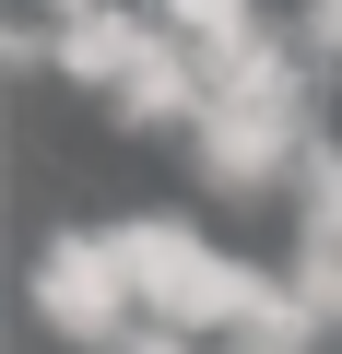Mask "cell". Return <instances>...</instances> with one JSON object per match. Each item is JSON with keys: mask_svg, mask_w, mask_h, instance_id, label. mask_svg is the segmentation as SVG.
Returning <instances> with one entry per match:
<instances>
[{"mask_svg": "<svg viewBox=\"0 0 342 354\" xmlns=\"http://www.w3.org/2000/svg\"><path fill=\"white\" fill-rule=\"evenodd\" d=\"M118 260H130V295L178 330V342H201V330H248L260 319V295H272V272H248V260H225L213 236H189L178 213H130L118 225Z\"/></svg>", "mask_w": 342, "mask_h": 354, "instance_id": "6da1fadb", "label": "cell"}, {"mask_svg": "<svg viewBox=\"0 0 342 354\" xmlns=\"http://www.w3.org/2000/svg\"><path fill=\"white\" fill-rule=\"evenodd\" d=\"M36 307H48V330L59 342H118L130 330V260H118V236H95V225H71V236H48V260H36Z\"/></svg>", "mask_w": 342, "mask_h": 354, "instance_id": "7a4b0ae2", "label": "cell"}, {"mask_svg": "<svg viewBox=\"0 0 342 354\" xmlns=\"http://www.w3.org/2000/svg\"><path fill=\"white\" fill-rule=\"evenodd\" d=\"M295 142H307V106H201L189 165L213 177V189H260V177H283Z\"/></svg>", "mask_w": 342, "mask_h": 354, "instance_id": "3957f363", "label": "cell"}, {"mask_svg": "<svg viewBox=\"0 0 342 354\" xmlns=\"http://www.w3.org/2000/svg\"><path fill=\"white\" fill-rule=\"evenodd\" d=\"M201 95H213V83H201V59H189L178 36H153V48H142V71L118 83V130H178V118L201 130Z\"/></svg>", "mask_w": 342, "mask_h": 354, "instance_id": "277c9868", "label": "cell"}, {"mask_svg": "<svg viewBox=\"0 0 342 354\" xmlns=\"http://www.w3.org/2000/svg\"><path fill=\"white\" fill-rule=\"evenodd\" d=\"M153 36H165V24H142V12H106V0H95V12H71V24H59V71L118 95V83L142 71V48H153Z\"/></svg>", "mask_w": 342, "mask_h": 354, "instance_id": "5b68a950", "label": "cell"}, {"mask_svg": "<svg viewBox=\"0 0 342 354\" xmlns=\"http://www.w3.org/2000/svg\"><path fill=\"white\" fill-rule=\"evenodd\" d=\"M153 24L178 36L189 59H236V48L260 36V0H153Z\"/></svg>", "mask_w": 342, "mask_h": 354, "instance_id": "8992f818", "label": "cell"}, {"mask_svg": "<svg viewBox=\"0 0 342 354\" xmlns=\"http://www.w3.org/2000/svg\"><path fill=\"white\" fill-rule=\"evenodd\" d=\"M283 283H295V295H307V319H319V330H330V319H342V248H319V236H307V260H295V272H283Z\"/></svg>", "mask_w": 342, "mask_h": 354, "instance_id": "52a82bcc", "label": "cell"}, {"mask_svg": "<svg viewBox=\"0 0 342 354\" xmlns=\"http://www.w3.org/2000/svg\"><path fill=\"white\" fill-rule=\"evenodd\" d=\"M307 236H319V248H342V153H319V165H307Z\"/></svg>", "mask_w": 342, "mask_h": 354, "instance_id": "ba28073f", "label": "cell"}, {"mask_svg": "<svg viewBox=\"0 0 342 354\" xmlns=\"http://www.w3.org/2000/svg\"><path fill=\"white\" fill-rule=\"evenodd\" d=\"M118 354H189V342H178V330H153V342H118Z\"/></svg>", "mask_w": 342, "mask_h": 354, "instance_id": "9c48e42d", "label": "cell"}, {"mask_svg": "<svg viewBox=\"0 0 342 354\" xmlns=\"http://www.w3.org/2000/svg\"><path fill=\"white\" fill-rule=\"evenodd\" d=\"M59 12H95V0H59Z\"/></svg>", "mask_w": 342, "mask_h": 354, "instance_id": "30bf717a", "label": "cell"}, {"mask_svg": "<svg viewBox=\"0 0 342 354\" xmlns=\"http://www.w3.org/2000/svg\"><path fill=\"white\" fill-rule=\"evenodd\" d=\"M319 12H330V0H319Z\"/></svg>", "mask_w": 342, "mask_h": 354, "instance_id": "8fae6325", "label": "cell"}]
</instances>
